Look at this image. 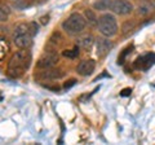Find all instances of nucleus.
Wrapping results in <instances>:
<instances>
[{"mask_svg":"<svg viewBox=\"0 0 155 145\" xmlns=\"http://www.w3.org/2000/svg\"><path fill=\"white\" fill-rule=\"evenodd\" d=\"M31 60V52L27 51V48H19V51L14 53L8 62V74L13 78L21 76L30 67Z\"/></svg>","mask_w":155,"mask_h":145,"instance_id":"nucleus-1","label":"nucleus"},{"mask_svg":"<svg viewBox=\"0 0 155 145\" xmlns=\"http://www.w3.org/2000/svg\"><path fill=\"white\" fill-rule=\"evenodd\" d=\"M38 25L35 22L19 23L14 29L13 42L18 48H28L32 44V38L38 34Z\"/></svg>","mask_w":155,"mask_h":145,"instance_id":"nucleus-2","label":"nucleus"},{"mask_svg":"<svg viewBox=\"0 0 155 145\" xmlns=\"http://www.w3.org/2000/svg\"><path fill=\"white\" fill-rule=\"evenodd\" d=\"M87 26V20L80 13H72L62 22V29L70 35H78L83 32Z\"/></svg>","mask_w":155,"mask_h":145,"instance_id":"nucleus-3","label":"nucleus"},{"mask_svg":"<svg viewBox=\"0 0 155 145\" xmlns=\"http://www.w3.org/2000/svg\"><path fill=\"white\" fill-rule=\"evenodd\" d=\"M100 32L106 38H111L118 32V22L116 18L110 13H105L101 17H98V22H97Z\"/></svg>","mask_w":155,"mask_h":145,"instance_id":"nucleus-4","label":"nucleus"},{"mask_svg":"<svg viewBox=\"0 0 155 145\" xmlns=\"http://www.w3.org/2000/svg\"><path fill=\"white\" fill-rule=\"evenodd\" d=\"M110 9L116 14H129L133 11V4L128 0H111Z\"/></svg>","mask_w":155,"mask_h":145,"instance_id":"nucleus-5","label":"nucleus"},{"mask_svg":"<svg viewBox=\"0 0 155 145\" xmlns=\"http://www.w3.org/2000/svg\"><path fill=\"white\" fill-rule=\"evenodd\" d=\"M113 42L109 40V38H98L96 42V53L98 57H105L109 55V52L113 49Z\"/></svg>","mask_w":155,"mask_h":145,"instance_id":"nucleus-6","label":"nucleus"},{"mask_svg":"<svg viewBox=\"0 0 155 145\" xmlns=\"http://www.w3.org/2000/svg\"><path fill=\"white\" fill-rule=\"evenodd\" d=\"M155 64V53H147V55L140 56L134 61V67L140 70H147Z\"/></svg>","mask_w":155,"mask_h":145,"instance_id":"nucleus-7","label":"nucleus"},{"mask_svg":"<svg viewBox=\"0 0 155 145\" xmlns=\"http://www.w3.org/2000/svg\"><path fill=\"white\" fill-rule=\"evenodd\" d=\"M58 62V56L56 53L49 52V53H45L43 57H40L38 61V67L40 69H49V67H53Z\"/></svg>","mask_w":155,"mask_h":145,"instance_id":"nucleus-8","label":"nucleus"},{"mask_svg":"<svg viewBox=\"0 0 155 145\" xmlns=\"http://www.w3.org/2000/svg\"><path fill=\"white\" fill-rule=\"evenodd\" d=\"M94 67H96V62L93 60H83L78 65L76 71H78V74L87 76V75H91L94 71Z\"/></svg>","mask_w":155,"mask_h":145,"instance_id":"nucleus-9","label":"nucleus"},{"mask_svg":"<svg viewBox=\"0 0 155 145\" xmlns=\"http://www.w3.org/2000/svg\"><path fill=\"white\" fill-rule=\"evenodd\" d=\"M155 11V3L151 0H141L137 5V13L140 16H149Z\"/></svg>","mask_w":155,"mask_h":145,"instance_id":"nucleus-10","label":"nucleus"},{"mask_svg":"<svg viewBox=\"0 0 155 145\" xmlns=\"http://www.w3.org/2000/svg\"><path fill=\"white\" fill-rule=\"evenodd\" d=\"M64 76V72L62 70H58V69H53V67H49V69H45V71H43L41 74V78L43 79H58V78H62Z\"/></svg>","mask_w":155,"mask_h":145,"instance_id":"nucleus-11","label":"nucleus"},{"mask_svg":"<svg viewBox=\"0 0 155 145\" xmlns=\"http://www.w3.org/2000/svg\"><path fill=\"white\" fill-rule=\"evenodd\" d=\"M93 36L89 35V34H85V35H81L78 38V40H76V44L81 47V48H84V49H89V48L93 46Z\"/></svg>","mask_w":155,"mask_h":145,"instance_id":"nucleus-12","label":"nucleus"},{"mask_svg":"<svg viewBox=\"0 0 155 145\" xmlns=\"http://www.w3.org/2000/svg\"><path fill=\"white\" fill-rule=\"evenodd\" d=\"M84 16H85V20L88 21L91 25H97V22H98V18L96 17L94 12L92 11V9H87L84 12Z\"/></svg>","mask_w":155,"mask_h":145,"instance_id":"nucleus-13","label":"nucleus"},{"mask_svg":"<svg viewBox=\"0 0 155 145\" xmlns=\"http://www.w3.org/2000/svg\"><path fill=\"white\" fill-rule=\"evenodd\" d=\"M110 3L111 0H97L93 4L94 9H98V11H105V9H110Z\"/></svg>","mask_w":155,"mask_h":145,"instance_id":"nucleus-14","label":"nucleus"},{"mask_svg":"<svg viewBox=\"0 0 155 145\" xmlns=\"http://www.w3.org/2000/svg\"><path fill=\"white\" fill-rule=\"evenodd\" d=\"M8 51H9V46H8L7 40L0 36V60H3L4 57H5Z\"/></svg>","mask_w":155,"mask_h":145,"instance_id":"nucleus-15","label":"nucleus"},{"mask_svg":"<svg viewBox=\"0 0 155 145\" xmlns=\"http://www.w3.org/2000/svg\"><path fill=\"white\" fill-rule=\"evenodd\" d=\"M64 56L67 57V59H76L79 56V49H78V46L72 49H67V51H64Z\"/></svg>","mask_w":155,"mask_h":145,"instance_id":"nucleus-16","label":"nucleus"},{"mask_svg":"<svg viewBox=\"0 0 155 145\" xmlns=\"http://www.w3.org/2000/svg\"><path fill=\"white\" fill-rule=\"evenodd\" d=\"M132 49H133V47L130 46V47H127V48H125V49L122 52V55L118 57V64H119V65H122V64H123L124 60H125V57H127V55L132 52Z\"/></svg>","mask_w":155,"mask_h":145,"instance_id":"nucleus-17","label":"nucleus"},{"mask_svg":"<svg viewBox=\"0 0 155 145\" xmlns=\"http://www.w3.org/2000/svg\"><path fill=\"white\" fill-rule=\"evenodd\" d=\"M134 29V23L133 22H129V21H127L123 25V27H122V30H123V34H128L130 30H133Z\"/></svg>","mask_w":155,"mask_h":145,"instance_id":"nucleus-18","label":"nucleus"},{"mask_svg":"<svg viewBox=\"0 0 155 145\" xmlns=\"http://www.w3.org/2000/svg\"><path fill=\"white\" fill-rule=\"evenodd\" d=\"M7 8L0 7V22H4L8 20V11H5Z\"/></svg>","mask_w":155,"mask_h":145,"instance_id":"nucleus-19","label":"nucleus"},{"mask_svg":"<svg viewBox=\"0 0 155 145\" xmlns=\"http://www.w3.org/2000/svg\"><path fill=\"white\" fill-rule=\"evenodd\" d=\"M76 83V80L75 79H70L69 82H66V83H65V88H70V87L71 86H74Z\"/></svg>","mask_w":155,"mask_h":145,"instance_id":"nucleus-20","label":"nucleus"},{"mask_svg":"<svg viewBox=\"0 0 155 145\" xmlns=\"http://www.w3.org/2000/svg\"><path fill=\"white\" fill-rule=\"evenodd\" d=\"M130 92H132V89H130V88H124V89L122 91V93H120V95H122V96H129V95H130Z\"/></svg>","mask_w":155,"mask_h":145,"instance_id":"nucleus-21","label":"nucleus"},{"mask_svg":"<svg viewBox=\"0 0 155 145\" xmlns=\"http://www.w3.org/2000/svg\"><path fill=\"white\" fill-rule=\"evenodd\" d=\"M40 20H41V23H43V25H45V23H48V21H49V17H48V16H44V17H41Z\"/></svg>","mask_w":155,"mask_h":145,"instance_id":"nucleus-22","label":"nucleus"}]
</instances>
